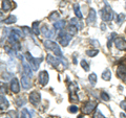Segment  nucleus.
<instances>
[{
    "mask_svg": "<svg viewBox=\"0 0 126 118\" xmlns=\"http://www.w3.org/2000/svg\"><path fill=\"white\" fill-rule=\"evenodd\" d=\"M113 16H115V14H113L111 7H110V5L108 4L107 2H105V7L101 11L102 20L105 21V22H109V21H111L113 19Z\"/></svg>",
    "mask_w": 126,
    "mask_h": 118,
    "instance_id": "f257e3e1",
    "label": "nucleus"
},
{
    "mask_svg": "<svg viewBox=\"0 0 126 118\" xmlns=\"http://www.w3.org/2000/svg\"><path fill=\"white\" fill-rule=\"evenodd\" d=\"M43 45H44V47L46 49H50L53 50V51L55 52V56L57 57H62V51L60 49V47H59V45L57 44L56 42L54 41H49V40H46L44 41V43H43Z\"/></svg>",
    "mask_w": 126,
    "mask_h": 118,
    "instance_id": "f03ea898",
    "label": "nucleus"
},
{
    "mask_svg": "<svg viewBox=\"0 0 126 118\" xmlns=\"http://www.w3.org/2000/svg\"><path fill=\"white\" fill-rule=\"evenodd\" d=\"M24 57H25V59L27 60V62H29V64L31 65L32 69H33L34 71H36V70H38L39 65H40V63L42 62V58L36 59V58H34L33 56H32L31 53H29V52H26V53L24 54Z\"/></svg>",
    "mask_w": 126,
    "mask_h": 118,
    "instance_id": "7ed1b4c3",
    "label": "nucleus"
},
{
    "mask_svg": "<svg viewBox=\"0 0 126 118\" xmlns=\"http://www.w3.org/2000/svg\"><path fill=\"white\" fill-rule=\"evenodd\" d=\"M96 107H97L96 101L89 100V101H86V103L83 104V106H82V108H81V111L83 114H90L96 109Z\"/></svg>",
    "mask_w": 126,
    "mask_h": 118,
    "instance_id": "20e7f679",
    "label": "nucleus"
},
{
    "mask_svg": "<svg viewBox=\"0 0 126 118\" xmlns=\"http://www.w3.org/2000/svg\"><path fill=\"white\" fill-rule=\"evenodd\" d=\"M21 31L19 29H12L11 33L9 35V41L12 43V44H15V43L19 42V39L21 38Z\"/></svg>",
    "mask_w": 126,
    "mask_h": 118,
    "instance_id": "39448f33",
    "label": "nucleus"
},
{
    "mask_svg": "<svg viewBox=\"0 0 126 118\" xmlns=\"http://www.w3.org/2000/svg\"><path fill=\"white\" fill-rule=\"evenodd\" d=\"M70 40H72V36L68 33H60V35H59V43L63 47L67 46Z\"/></svg>",
    "mask_w": 126,
    "mask_h": 118,
    "instance_id": "423d86ee",
    "label": "nucleus"
},
{
    "mask_svg": "<svg viewBox=\"0 0 126 118\" xmlns=\"http://www.w3.org/2000/svg\"><path fill=\"white\" fill-rule=\"evenodd\" d=\"M41 100V95L38 91H33L30 94V103L34 106H38Z\"/></svg>",
    "mask_w": 126,
    "mask_h": 118,
    "instance_id": "0eeeda50",
    "label": "nucleus"
},
{
    "mask_svg": "<svg viewBox=\"0 0 126 118\" xmlns=\"http://www.w3.org/2000/svg\"><path fill=\"white\" fill-rule=\"evenodd\" d=\"M41 33L43 34V36L45 38H48V39H52L55 37V34H56V29L53 28V29H49L47 25H43L41 27Z\"/></svg>",
    "mask_w": 126,
    "mask_h": 118,
    "instance_id": "6e6552de",
    "label": "nucleus"
},
{
    "mask_svg": "<svg viewBox=\"0 0 126 118\" xmlns=\"http://www.w3.org/2000/svg\"><path fill=\"white\" fill-rule=\"evenodd\" d=\"M115 46L119 50H126V41L123 38H116L115 39Z\"/></svg>",
    "mask_w": 126,
    "mask_h": 118,
    "instance_id": "1a4fd4ad",
    "label": "nucleus"
},
{
    "mask_svg": "<svg viewBox=\"0 0 126 118\" xmlns=\"http://www.w3.org/2000/svg\"><path fill=\"white\" fill-rule=\"evenodd\" d=\"M48 80H49L48 73L46 71H41L39 73V84L41 86H45L47 83H48Z\"/></svg>",
    "mask_w": 126,
    "mask_h": 118,
    "instance_id": "9d476101",
    "label": "nucleus"
},
{
    "mask_svg": "<svg viewBox=\"0 0 126 118\" xmlns=\"http://www.w3.org/2000/svg\"><path fill=\"white\" fill-rule=\"evenodd\" d=\"M11 90L13 93H19V91H20V85H19L18 78L14 77L13 80H11Z\"/></svg>",
    "mask_w": 126,
    "mask_h": 118,
    "instance_id": "9b49d317",
    "label": "nucleus"
},
{
    "mask_svg": "<svg viewBox=\"0 0 126 118\" xmlns=\"http://www.w3.org/2000/svg\"><path fill=\"white\" fill-rule=\"evenodd\" d=\"M96 20H97V13H96V11H94V9H90L89 13H88V16H87V24L93 25V24H94Z\"/></svg>",
    "mask_w": 126,
    "mask_h": 118,
    "instance_id": "f8f14e48",
    "label": "nucleus"
},
{
    "mask_svg": "<svg viewBox=\"0 0 126 118\" xmlns=\"http://www.w3.org/2000/svg\"><path fill=\"white\" fill-rule=\"evenodd\" d=\"M21 86L23 87V89H25V90L31 88V86H32L31 80H30V77L27 76L26 74H23L22 77H21Z\"/></svg>",
    "mask_w": 126,
    "mask_h": 118,
    "instance_id": "ddd939ff",
    "label": "nucleus"
},
{
    "mask_svg": "<svg viewBox=\"0 0 126 118\" xmlns=\"http://www.w3.org/2000/svg\"><path fill=\"white\" fill-rule=\"evenodd\" d=\"M46 61H47V63L48 64H50L53 67H57L60 63H62L61 62V60H59V59H56L54 56H52V54H48V56L46 57Z\"/></svg>",
    "mask_w": 126,
    "mask_h": 118,
    "instance_id": "4468645a",
    "label": "nucleus"
},
{
    "mask_svg": "<svg viewBox=\"0 0 126 118\" xmlns=\"http://www.w3.org/2000/svg\"><path fill=\"white\" fill-rule=\"evenodd\" d=\"M117 75L122 80H126V66L121 65L117 69Z\"/></svg>",
    "mask_w": 126,
    "mask_h": 118,
    "instance_id": "2eb2a0df",
    "label": "nucleus"
},
{
    "mask_svg": "<svg viewBox=\"0 0 126 118\" xmlns=\"http://www.w3.org/2000/svg\"><path fill=\"white\" fill-rule=\"evenodd\" d=\"M22 65H23V71H24V74H26L27 76H32L33 75V70H32V67L30 64H27V63L22 60Z\"/></svg>",
    "mask_w": 126,
    "mask_h": 118,
    "instance_id": "dca6fc26",
    "label": "nucleus"
},
{
    "mask_svg": "<svg viewBox=\"0 0 126 118\" xmlns=\"http://www.w3.org/2000/svg\"><path fill=\"white\" fill-rule=\"evenodd\" d=\"M0 106H1V110H6L7 108H9V106H10V104H9V101H7V99L4 97V95H2L1 94V97H0Z\"/></svg>",
    "mask_w": 126,
    "mask_h": 118,
    "instance_id": "f3484780",
    "label": "nucleus"
},
{
    "mask_svg": "<svg viewBox=\"0 0 126 118\" xmlns=\"http://www.w3.org/2000/svg\"><path fill=\"white\" fill-rule=\"evenodd\" d=\"M12 9V3L10 0H2V11L9 12Z\"/></svg>",
    "mask_w": 126,
    "mask_h": 118,
    "instance_id": "a211bd4d",
    "label": "nucleus"
},
{
    "mask_svg": "<svg viewBox=\"0 0 126 118\" xmlns=\"http://www.w3.org/2000/svg\"><path fill=\"white\" fill-rule=\"evenodd\" d=\"M70 24L74 25V26H76L78 29H81L82 27H83V24H82V22H80V21H79L78 19H76V18L70 19Z\"/></svg>",
    "mask_w": 126,
    "mask_h": 118,
    "instance_id": "6ab92c4d",
    "label": "nucleus"
},
{
    "mask_svg": "<svg viewBox=\"0 0 126 118\" xmlns=\"http://www.w3.org/2000/svg\"><path fill=\"white\" fill-rule=\"evenodd\" d=\"M64 25H65V21L59 20V21H57V22L54 24V28L56 29V30H61V29L64 28Z\"/></svg>",
    "mask_w": 126,
    "mask_h": 118,
    "instance_id": "aec40b11",
    "label": "nucleus"
},
{
    "mask_svg": "<svg viewBox=\"0 0 126 118\" xmlns=\"http://www.w3.org/2000/svg\"><path fill=\"white\" fill-rule=\"evenodd\" d=\"M74 12H75V14H76L78 19H80V20H81V19L83 18V17H82V13L80 11V5H79L78 3H76V4L74 5Z\"/></svg>",
    "mask_w": 126,
    "mask_h": 118,
    "instance_id": "412c9836",
    "label": "nucleus"
},
{
    "mask_svg": "<svg viewBox=\"0 0 126 118\" xmlns=\"http://www.w3.org/2000/svg\"><path fill=\"white\" fill-rule=\"evenodd\" d=\"M102 78H103L104 81H110V78H111V72H110L109 69L104 70V72L102 73Z\"/></svg>",
    "mask_w": 126,
    "mask_h": 118,
    "instance_id": "4be33fe9",
    "label": "nucleus"
},
{
    "mask_svg": "<svg viewBox=\"0 0 126 118\" xmlns=\"http://www.w3.org/2000/svg\"><path fill=\"white\" fill-rule=\"evenodd\" d=\"M16 21H17V18H16V16L14 15H11L9 16L5 20H4V23L5 24H13V23H15Z\"/></svg>",
    "mask_w": 126,
    "mask_h": 118,
    "instance_id": "5701e85b",
    "label": "nucleus"
},
{
    "mask_svg": "<svg viewBox=\"0 0 126 118\" xmlns=\"http://www.w3.org/2000/svg\"><path fill=\"white\" fill-rule=\"evenodd\" d=\"M32 30H33V33L36 35V36H38V35L40 34V30H39V21H35L33 23V28H32Z\"/></svg>",
    "mask_w": 126,
    "mask_h": 118,
    "instance_id": "b1692460",
    "label": "nucleus"
},
{
    "mask_svg": "<svg viewBox=\"0 0 126 118\" xmlns=\"http://www.w3.org/2000/svg\"><path fill=\"white\" fill-rule=\"evenodd\" d=\"M124 20H125V15L124 14H119L116 18V22H117L118 25H121L122 23L124 22Z\"/></svg>",
    "mask_w": 126,
    "mask_h": 118,
    "instance_id": "393cba45",
    "label": "nucleus"
},
{
    "mask_svg": "<svg viewBox=\"0 0 126 118\" xmlns=\"http://www.w3.org/2000/svg\"><path fill=\"white\" fill-rule=\"evenodd\" d=\"M67 31H68V34L70 35V36H75V35H77L78 28H77L76 26H74V25H70V26H68Z\"/></svg>",
    "mask_w": 126,
    "mask_h": 118,
    "instance_id": "a878e982",
    "label": "nucleus"
},
{
    "mask_svg": "<svg viewBox=\"0 0 126 118\" xmlns=\"http://www.w3.org/2000/svg\"><path fill=\"white\" fill-rule=\"evenodd\" d=\"M20 118H32V115L27 109H23L21 111V117Z\"/></svg>",
    "mask_w": 126,
    "mask_h": 118,
    "instance_id": "bb28decb",
    "label": "nucleus"
},
{
    "mask_svg": "<svg viewBox=\"0 0 126 118\" xmlns=\"http://www.w3.org/2000/svg\"><path fill=\"white\" fill-rule=\"evenodd\" d=\"M98 53H99V50L98 49H90V50H87V51H86V54H87L88 57H90V58L96 57Z\"/></svg>",
    "mask_w": 126,
    "mask_h": 118,
    "instance_id": "cd10ccee",
    "label": "nucleus"
},
{
    "mask_svg": "<svg viewBox=\"0 0 126 118\" xmlns=\"http://www.w3.org/2000/svg\"><path fill=\"white\" fill-rule=\"evenodd\" d=\"M88 81H89V83L92 85H94L97 83V81H98V78H97V75L94 73H92L90 75L88 76Z\"/></svg>",
    "mask_w": 126,
    "mask_h": 118,
    "instance_id": "c85d7f7f",
    "label": "nucleus"
},
{
    "mask_svg": "<svg viewBox=\"0 0 126 118\" xmlns=\"http://www.w3.org/2000/svg\"><path fill=\"white\" fill-rule=\"evenodd\" d=\"M58 18H59V14L57 13V12H53V13L48 16V19L50 21H57Z\"/></svg>",
    "mask_w": 126,
    "mask_h": 118,
    "instance_id": "c756f323",
    "label": "nucleus"
},
{
    "mask_svg": "<svg viewBox=\"0 0 126 118\" xmlns=\"http://www.w3.org/2000/svg\"><path fill=\"white\" fill-rule=\"evenodd\" d=\"M80 65H81V67L83 68L85 71H88L89 70V64L87 62H86L85 60H81V62H80Z\"/></svg>",
    "mask_w": 126,
    "mask_h": 118,
    "instance_id": "7c9ffc66",
    "label": "nucleus"
},
{
    "mask_svg": "<svg viewBox=\"0 0 126 118\" xmlns=\"http://www.w3.org/2000/svg\"><path fill=\"white\" fill-rule=\"evenodd\" d=\"M68 89H69L70 93H75L78 90V86L75 84V83H70L69 86H68Z\"/></svg>",
    "mask_w": 126,
    "mask_h": 118,
    "instance_id": "2f4dec72",
    "label": "nucleus"
},
{
    "mask_svg": "<svg viewBox=\"0 0 126 118\" xmlns=\"http://www.w3.org/2000/svg\"><path fill=\"white\" fill-rule=\"evenodd\" d=\"M16 104H17L18 107H23V106L26 104V100H25V98H23V97H19Z\"/></svg>",
    "mask_w": 126,
    "mask_h": 118,
    "instance_id": "473e14b6",
    "label": "nucleus"
},
{
    "mask_svg": "<svg viewBox=\"0 0 126 118\" xmlns=\"http://www.w3.org/2000/svg\"><path fill=\"white\" fill-rule=\"evenodd\" d=\"M69 99H70V101H73V103H78V101H79V97H78V95L76 93H70Z\"/></svg>",
    "mask_w": 126,
    "mask_h": 118,
    "instance_id": "72a5a7b5",
    "label": "nucleus"
},
{
    "mask_svg": "<svg viewBox=\"0 0 126 118\" xmlns=\"http://www.w3.org/2000/svg\"><path fill=\"white\" fill-rule=\"evenodd\" d=\"M2 78L4 81H9V80H13V74L12 73H9V72H5V73H3L2 74Z\"/></svg>",
    "mask_w": 126,
    "mask_h": 118,
    "instance_id": "f704fd0d",
    "label": "nucleus"
},
{
    "mask_svg": "<svg viewBox=\"0 0 126 118\" xmlns=\"http://www.w3.org/2000/svg\"><path fill=\"white\" fill-rule=\"evenodd\" d=\"M9 118H19L18 113L15 111V110H11L9 112Z\"/></svg>",
    "mask_w": 126,
    "mask_h": 118,
    "instance_id": "c9c22d12",
    "label": "nucleus"
},
{
    "mask_svg": "<svg viewBox=\"0 0 126 118\" xmlns=\"http://www.w3.org/2000/svg\"><path fill=\"white\" fill-rule=\"evenodd\" d=\"M116 36H117V34L116 33H112V34H110V36H109V39H108V47L110 48V46H111V41L113 40V39H116Z\"/></svg>",
    "mask_w": 126,
    "mask_h": 118,
    "instance_id": "e433bc0d",
    "label": "nucleus"
},
{
    "mask_svg": "<svg viewBox=\"0 0 126 118\" xmlns=\"http://www.w3.org/2000/svg\"><path fill=\"white\" fill-rule=\"evenodd\" d=\"M101 98H102V100H104V101H109V99H110L109 95L107 93H105V92L101 93Z\"/></svg>",
    "mask_w": 126,
    "mask_h": 118,
    "instance_id": "4c0bfd02",
    "label": "nucleus"
},
{
    "mask_svg": "<svg viewBox=\"0 0 126 118\" xmlns=\"http://www.w3.org/2000/svg\"><path fill=\"white\" fill-rule=\"evenodd\" d=\"M94 118H105V117H104L103 114L100 112V110H98V109H97V110H96V113H94Z\"/></svg>",
    "mask_w": 126,
    "mask_h": 118,
    "instance_id": "58836bf2",
    "label": "nucleus"
},
{
    "mask_svg": "<svg viewBox=\"0 0 126 118\" xmlns=\"http://www.w3.org/2000/svg\"><path fill=\"white\" fill-rule=\"evenodd\" d=\"M22 30H23V33H24V35H26V36H30L31 29L27 26H22Z\"/></svg>",
    "mask_w": 126,
    "mask_h": 118,
    "instance_id": "ea45409f",
    "label": "nucleus"
},
{
    "mask_svg": "<svg viewBox=\"0 0 126 118\" xmlns=\"http://www.w3.org/2000/svg\"><path fill=\"white\" fill-rule=\"evenodd\" d=\"M69 112L70 113H77L78 112V108L76 107V106H72V107H69Z\"/></svg>",
    "mask_w": 126,
    "mask_h": 118,
    "instance_id": "a19ab883",
    "label": "nucleus"
},
{
    "mask_svg": "<svg viewBox=\"0 0 126 118\" xmlns=\"http://www.w3.org/2000/svg\"><path fill=\"white\" fill-rule=\"evenodd\" d=\"M120 106H121L122 110H124V111L126 112V100H123V101H122V103L120 104Z\"/></svg>",
    "mask_w": 126,
    "mask_h": 118,
    "instance_id": "79ce46f5",
    "label": "nucleus"
},
{
    "mask_svg": "<svg viewBox=\"0 0 126 118\" xmlns=\"http://www.w3.org/2000/svg\"><path fill=\"white\" fill-rule=\"evenodd\" d=\"M90 42H92V44H93L94 46H98V47H99V46H100V44H99V42H98L97 40H90Z\"/></svg>",
    "mask_w": 126,
    "mask_h": 118,
    "instance_id": "37998d69",
    "label": "nucleus"
},
{
    "mask_svg": "<svg viewBox=\"0 0 126 118\" xmlns=\"http://www.w3.org/2000/svg\"><path fill=\"white\" fill-rule=\"evenodd\" d=\"M120 118H126V115H125L124 113H121L120 114Z\"/></svg>",
    "mask_w": 126,
    "mask_h": 118,
    "instance_id": "c03bdc74",
    "label": "nucleus"
},
{
    "mask_svg": "<svg viewBox=\"0 0 126 118\" xmlns=\"http://www.w3.org/2000/svg\"><path fill=\"white\" fill-rule=\"evenodd\" d=\"M78 118H84V117H83V116H79Z\"/></svg>",
    "mask_w": 126,
    "mask_h": 118,
    "instance_id": "a18cd8bd",
    "label": "nucleus"
},
{
    "mask_svg": "<svg viewBox=\"0 0 126 118\" xmlns=\"http://www.w3.org/2000/svg\"><path fill=\"white\" fill-rule=\"evenodd\" d=\"M125 33H126V29H125Z\"/></svg>",
    "mask_w": 126,
    "mask_h": 118,
    "instance_id": "49530a36",
    "label": "nucleus"
}]
</instances>
